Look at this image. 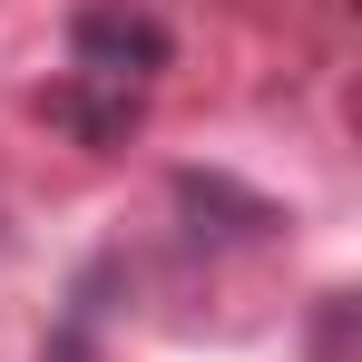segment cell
Instances as JSON below:
<instances>
[{
    "label": "cell",
    "mask_w": 362,
    "mask_h": 362,
    "mask_svg": "<svg viewBox=\"0 0 362 362\" xmlns=\"http://www.w3.org/2000/svg\"><path fill=\"white\" fill-rule=\"evenodd\" d=\"M69 59H78V78H118V88H137V78L167 69V30H157L147 10H78Z\"/></svg>",
    "instance_id": "cell-1"
},
{
    "label": "cell",
    "mask_w": 362,
    "mask_h": 362,
    "mask_svg": "<svg viewBox=\"0 0 362 362\" xmlns=\"http://www.w3.org/2000/svg\"><path fill=\"white\" fill-rule=\"evenodd\" d=\"M40 108H49L69 137H88V147H118L127 127H137V88H118V78H59Z\"/></svg>",
    "instance_id": "cell-2"
}]
</instances>
